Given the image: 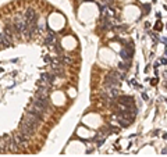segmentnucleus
<instances>
[{"label": "nucleus", "mask_w": 167, "mask_h": 157, "mask_svg": "<svg viewBox=\"0 0 167 157\" xmlns=\"http://www.w3.org/2000/svg\"><path fill=\"white\" fill-rule=\"evenodd\" d=\"M22 122H25V124H28V125H32V127H35V128H38V125H39V122L40 120L36 115H33V114H31V113L27 111L25 113V115L22 117Z\"/></svg>", "instance_id": "f257e3e1"}, {"label": "nucleus", "mask_w": 167, "mask_h": 157, "mask_svg": "<svg viewBox=\"0 0 167 157\" xmlns=\"http://www.w3.org/2000/svg\"><path fill=\"white\" fill-rule=\"evenodd\" d=\"M35 131H36V128L35 127H32V125H28V124H25V122H20V132H21L22 135H25L27 138H31L32 135H35Z\"/></svg>", "instance_id": "f03ea898"}, {"label": "nucleus", "mask_w": 167, "mask_h": 157, "mask_svg": "<svg viewBox=\"0 0 167 157\" xmlns=\"http://www.w3.org/2000/svg\"><path fill=\"white\" fill-rule=\"evenodd\" d=\"M32 104L35 106V107H38L39 110H42L43 113L49 108V101H47V99H43V97L36 96L35 99H32Z\"/></svg>", "instance_id": "7ed1b4c3"}, {"label": "nucleus", "mask_w": 167, "mask_h": 157, "mask_svg": "<svg viewBox=\"0 0 167 157\" xmlns=\"http://www.w3.org/2000/svg\"><path fill=\"white\" fill-rule=\"evenodd\" d=\"M13 139H14V142L17 143V146H18L20 149H24L27 146V143H28V138H27L25 135H22L21 132H15V134L13 135Z\"/></svg>", "instance_id": "20e7f679"}, {"label": "nucleus", "mask_w": 167, "mask_h": 157, "mask_svg": "<svg viewBox=\"0 0 167 157\" xmlns=\"http://www.w3.org/2000/svg\"><path fill=\"white\" fill-rule=\"evenodd\" d=\"M27 111L28 113H31V114H33V115H36V117L39 118L40 121H42V118H43V114H45V113H43L42 110H39L38 107H35V106L33 104H31L28 108H27Z\"/></svg>", "instance_id": "39448f33"}, {"label": "nucleus", "mask_w": 167, "mask_h": 157, "mask_svg": "<svg viewBox=\"0 0 167 157\" xmlns=\"http://www.w3.org/2000/svg\"><path fill=\"white\" fill-rule=\"evenodd\" d=\"M0 45H3V46H6V47H10V46L13 45V39H11V36L6 35L4 32L0 33Z\"/></svg>", "instance_id": "423d86ee"}, {"label": "nucleus", "mask_w": 167, "mask_h": 157, "mask_svg": "<svg viewBox=\"0 0 167 157\" xmlns=\"http://www.w3.org/2000/svg\"><path fill=\"white\" fill-rule=\"evenodd\" d=\"M118 103L120 104H124V106H134V100H132V97H128V96H121L118 99Z\"/></svg>", "instance_id": "0eeeda50"}, {"label": "nucleus", "mask_w": 167, "mask_h": 157, "mask_svg": "<svg viewBox=\"0 0 167 157\" xmlns=\"http://www.w3.org/2000/svg\"><path fill=\"white\" fill-rule=\"evenodd\" d=\"M42 79H45L46 82H49V84H53L54 82V74L53 72H45V74H42Z\"/></svg>", "instance_id": "6e6552de"}, {"label": "nucleus", "mask_w": 167, "mask_h": 157, "mask_svg": "<svg viewBox=\"0 0 167 157\" xmlns=\"http://www.w3.org/2000/svg\"><path fill=\"white\" fill-rule=\"evenodd\" d=\"M35 17H36V14H35V11H33L32 8L27 10V13H25V21H31V20H33Z\"/></svg>", "instance_id": "1a4fd4ad"}, {"label": "nucleus", "mask_w": 167, "mask_h": 157, "mask_svg": "<svg viewBox=\"0 0 167 157\" xmlns=\"http://www.w3.org/2000/svg\"><path fill=\"white\" fill-rule=\"evenodd\" d=\"M7 150H8V147H7V145H6L4 139H3V138H0V154L6 153Z\"/></svg>", "instance_id": "9d476101"}, {"label": "nucleus", "mask_w": 167, "mask_h": 157, "mask_svg": "<svg viewBox=\"0 0 167 157\" xmlns=\"http://www.w3.org/2000/svg\"><path fill=\"white\" fill-rule=\"evenodd\" d=\"M45 43H46V45H54V35H53V32L49 33V36L46 38Z\"/></svg>", "instance_id": "9b49d317"}, {"label": "nucleus", "mask_w": 167, "mask_h": 157, "mask_svg": "<svg viewBox=\"0 0 167 157\" xmlns=\"http://www.w3.org/2000/svg\"><path fill=\"white\" fill-rule=\"evenodd\" d=\"M63 61H64V63H66V64H71V63H73V60H71L70 57H67V56L63 59Z\"/></svg>", "instance_id": "f8f14e48"}, {"label": "nucleus", "mask_w": 167, "mask_h": 157, "mask_svg": "<svg viewBox=\"0 0 167 157\" xmlns=\"http://www.w3.org/2000/svg\"><path fill=\"white\" fill-rule=\"evenodd\" d=\"M118 66H120V68H122V70H125V68H128V67H129V66H125L124 63H120Z\"/></svg>", "instance_id": "ddd939ff"}, {"label": "nucleus", "mask_w": 167, "mask_h": 157, "mask_svg": "<svg viewBox=\"0 0 167 157\" xmlns=\"http://www.w3.org/2000/svg\"><path fill=\"white\" fill-rule=\"evenodd\" d=\"M163 28V25H162V24H160V22H157V24H156V29H162Z\"/></svg>", "instance_id": "4468645a"}, {"label": "nucleus", "mask_w": 167, "mask_h": 157, "mask_svg": "<svg viewBox=\"0 0 167 157\" xmlns=\"http://www.w3.org/2000/svg\"><path fill=\"white\" fill-rule=\"evenodd\" d=\"M160 61H162V64H166V57H163V59H160Z\"/></svg>", "instance_id": "2eb2a0df"}]
</instances>
